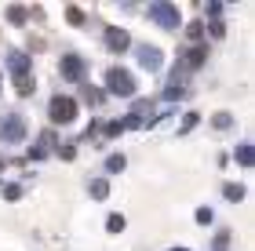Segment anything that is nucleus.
Returning <instances> with one entry per match:
<instances>
[{
    "instance_id": "4",
    "label": "nucleus",
    "mask_w": 255,
    "mask_h": 251,
    "mask_svg": "<svg viewBox=\"0 0 255 251\" xmlns=\"http://www.w3.org/2000/svg\"><path fill=\"white\" fill-rule=\"evenodd\" d=\"M146 15L153 18V22H160L164 29H179V7L168 4V0H157V4H149Z\"/></svg>"
},
{
    "instance_id": "11",
    "label": "nucleus",
    "mask_w": 255,
    "mask_h": 251,
    "mask_svg": "<svg viewBox=\"0 0 255 251\" xmlns=\"http://www.w3.org/2000/svg\"><path fill=\"white\" fill-rule=\"evenodd\" d=\"M106 230H110V233H121V230H124V215H110V219H106Z\"/></svg>"
},
{
    "instance_id": "2",
    "label": "nucleus",
    "mask_w": 255,
    "mask_h": 251,
    "mask_svg": "<svg viewBox=\"0 0 255 251\" xmlns=\"http://www.w3.org/2000/svg\"><path fill=\"white\" fill-rule=\"evenodd\" d=\"M106 87H110V95H117V98H131L135 95V77L128 73V70H113L106 73Z\"/></svg>"
},
{
    "instance_id": "20",
    "label": "nucleus",
    "mask_w": 255,
    "mask_h": 251,
    "mask_svg": "<svg viewBox=\"0 0 255 251\" xmlns=\"http://www.w3.org/2000/svg\"><path fill=\"white\" fill-rule=\"evenodd\" d=\"M84 98L91 102V106H99V98H102V95H99V91H91V87H88V91H84Z\"/></svg>"
},
{
    "instance_id": "14",
    "label": "nucleus",
    "mask_w": 255,
    "mask_h": 251,
    "mask_svg": "<svg viewBox=\"0 0 255 251\" xmlns=\"http://www.w3.org/2000/svg\"><path fill=\"white\" fill-rule=\"evenodd\" d=\"M66 18L73 22V26H84V11H80V7H69V11H66Z\"/></svg>"
},
{
    "instance_id": "13",
    "label": "nucleus",
    "mask_w": 255,
    "mask_h": 251,
    "mask_svg": "<svg viewBox=\"0 0 255 251\" xmlns=\"http://www.w3.org/2000/svg\"><path fill=\"white\" fill-rule=\"evenodd\" d=\"M106 193H110V186H106L102 178H99V182H91V197H99V200H102Z\"/></svg>"
},
{
    "instance_id": "19",
    "label": "nucleus",
    "mask_w": 255,
    "mask_h": 251,
    "mask_svg": "<svg viewBox=\"0 0 255 251\" xmlns=\"http://www.w3.org/2000/svg\"><path fill=\"white\" fill-rule=\"evenodd\" d=\"M215 128H230V113H219V117H215Z\"/></svg>"
},
{
    "instance_id": "21",
    "label": "nucleus",
    "mask_w": 255,
    "mask_h": 251,
    "mask_svg": "<svg viewBox=\"0 0 255 251\" xmlns=\"http://www.w3.org/2000/svg\"><path fill=\"white\" fill-rule=\"evenodd\" d=\"M0 84H4V81H0Z\"/></svg>"
},
{
    "instance_id": "8",
    "label": "nucleus",
    "mask_w": 255,
    "mask_h": 251,
    "mask_svg": "<svg viewBox=\"0 0 255 251\" xmlns=\"http://www.w3.org/2000/svg\"><path fill=\"white\" fill-rule=\"evenodd\" d=\"M204 59H208V48H204V44H197V48H190L186 55H182V70H201Z\"/></svg>"
},
{
    "instance_id": "15",
    "label": "nucleus",
    "mask_w": 255,
    "mask_h": 251,
    "mask_svg": "<svg viewBox=\"0 0 255 251\" xmlns=\"http://www.w3.org/2000/svg\"><path fill=\"white\" fill-rule=\"evenodd\" d=\"M106 167H110V171H124V157H121V153H113L110 161H106Z\"/></svg>"
},
{
    "instance_id": "17",
    "label": "nucleus",
    "mask_w": 255,
    "mask_h": 251,
    "mask_svg": "<svg viewBox=\"0 0 255 251\" xmlns=\"http://www.w3.org/2000/svg\"><path fill=\"white\" fill-rule=\"evenodd\" d=\"M186 33H190V40H201L204 37V26H201V22H193V26H186Z\"/></svg>"
},
{
    "instance_id": "12",
    "label": "nucleus",
    "mask_w": 255,
    "mask_h": 251,
    "mask_svg": "<svg viewBox=\"0 0 255 251\" xmlns=\"http://www.w3.org/2000/svg\"><path fill=\"white\" fill-rule=\"evenodd\" d=\"M237 161L245 164V167L252 164V146H248V142H245V146H237Z\"/></svg>"
},
{
    "instance_id": "9",
    "label": "nucleus",
    "mask_w": 255,
    "mask_h": 251,
    "mask_svg": "<svg viewBox=\"0 0 255 251\" xmlns=\"http://www.w3.org/2000/svg\"><path fill=\"white\" fill-rule=\"evenodd\" d=\"M106 48L110 51H128L131 48V37H128L124 29H106Z\"/></svg>"
},
{
    "instance_id": "5",
    "label": "nucleus",
    "mask_w": 255,
    "mask_h": 251,
    "mask_svg": "<svg viewBox=\"0 0 255 251\" xmlns=\"http://www.w3.org/2000/svg\"><path fill=\"white\" fill-rule=\"evenodd\" d=\"M0 139L4 142H22L26 139V120H22V113H7V117L0 120Z\"/></svg>"
},
{
    "instance_id": "10",
    "label": "nucleus",
    "mask_w": 255,
    "mask_h": 251,
    "mask_svg": "<svg viewBox=\"0 0 255 251\" xmlns=\"http://www.w3.org/2000/svg\"><path fill=\"white\" fill-rule=\"evenodd\" d=\"M186 95V84L179 81V73H175V81H171V87H168V98H182Z\"/></svg>"
},
{
    "instance_id": "16",
    "label": "nucleus",
    "mask_w": 255,
    "mask_h": 251,
    "mask_svg": "<svg viewBox=\"0 0 255 251\" xmlns=\"http://www.w3.org/2000/svg\"><path fill=\"white\" fill-rule=\"evenodd\" d=\"M7 18L11 22H26V7H7Z\"/></svg>"
},
{
    "instance_id": "3",
    "label": "nucleus",
    "mask_w": 255,
    "mask_h": 251,
    "mask_svg": "<svg viewBox=\"0 0 255 251\" xmlns=\"http://www.w3.org/2000/svg\"><path fill=\"white\" fill-rule=\"evenodd\" d=\"M48 117H51V124H73L77 120V102L69 95H55L48 102Z\"/></svg>"
},
{
    "instance_id": "18",
    "label": "nucleus",
    "mask_w": 255,
    "mask_h": 251,
    "mask_svg": "<svg viewBox=\"0 0 255 251\" xmlns=\"http://www.w3.org/2000/svg\"><path fill=\"white\" fill-rule=\"evenodd\" d=\"M241 197H245V189H241V186H226V200H241Z\"/></svg>"
},
{
    "instance_id": "6",
    "label": "nucleus",
    "mask_w": 255,
    "mask_h": 251,
    "mask_svg": "<svg viewBox=\"0 0 255 251\" xmlns=\"http://www.w3.org/2000/svg\"><path fill=\"white\" fill-rule=\"evenodd\" d=\"M59 73H62V81H80L84 77V59L80 55H66L59 62Z\"/></svg>"
},
{
    "instance_id": "1",
    "label": "nucleus",
    "mask_w": 255,
    "mask_h": 251,
    "mask_svg": "<svg viewBox=\"0 0 255 251\" xmlns=\"http://www.w3.org/2000/svg\"><path fill=\"white\" fill-rule=\"evenodd\" d=\"M7 66H11V77H15V91L22 98H29L37 84H33V70H29L26 51H7Z\"/></svg>"
},
{
    "instance_id": "7",
    "label": "nucleus",
    "mask_w": 255,
    "mask_h": 251,
    "mask_svg": "<svg viewBox=\"0 0 255 251\" xmlns=\"http://www.w3.org/2000/svg\"><path fill=\"white\" fill-rule=\"evenodd\" d=\"M138 62H142V70L157 73V70H160V48H149V44H138Z\"/></svg>"
}]
</instances>
